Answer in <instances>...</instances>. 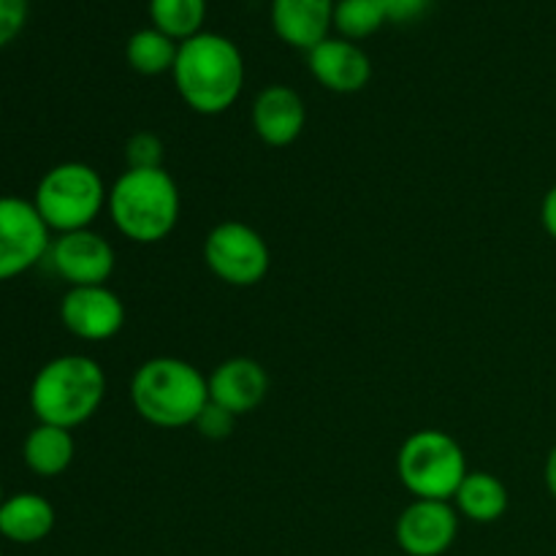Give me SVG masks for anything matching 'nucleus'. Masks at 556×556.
<instances>
[{
	"label": "nucleus",
	"instance_id": "nucleus-1",
	"mask_svg": "<svg viewBox=\"0 0 556 556\" xmlns=\"http://www.w3.org/2000/svg\"><path fill=\"white\" fill-rule=\"evenodd\" d=\"M172 76L179 98L195 114L212 117L228 112L242 96L244 58L231 38L204 30L179 43Z\"/></svg>",
	"mask_w": 556,
	"mask_h": 556
},
{
	"label": "nucleus",
	"instance_id": "nucleus-2",
	"mask_svg": "<svg viewBox=\"0 0 556 556\" xmlns=\"http://www.w3.org/2000/svg\"><path fill=\"white\" fill-rule=\"evenodd\" d=\"M114 228L136 244H155L172 237L179 223V188L166 168H125L109 188Z\"/></svg>",
	"mask_w": 556,
	"mask_h": 556
},
{
	"label": "nucleus",
	"instance_id": "nucleus-3",
	"mask_svg": "<svg viewBox=\"0 0 556 556\" xmlns=\"http://www.w3.org/2000/svg\"><path fill=\"white\" fill-rule=\"evenodd\" d=\"M130 402L152 427H193L210 402V383L204 372L185 358L157 356L136 369L130 380Z\"/></svg>",
	"mask_w": 556,
	"mask_h": 556
},
{
	"label": "nucleus",
	"instance_id": "nucleus-4",
	"mask_svg": "<svg viewBox=\"0 0 556 556\" xmlns=\"http://www.w3.org/2000/svg\"><path fill=\"white\" fill-rule=\"evenodd\" d=\"M106 396V372L90 356H58L30 383V410L38 424L74 429L90 421Z\"/></svg>",
	"mask_w": 556,
	"mask_h": 556
},
{
	"label": "nucleus",
	"instance_id": "nucleus-5",
	"mask_svg": "<svg viewBox=\"0 0 556 556\" xmlns=\"http://www.w3.org/2000/svg\"><path fill=\"white\" fill-rule=\"evenodd\" d=\"M467 472L465 451L443 429H418L396 456V476L416 500L451 503Z\"/></svg>",
	"mask_w": 556,
	"mask_h": 556
},
{
	"label": "nucleus",
	"instance_id": "nucleus-6",
	"mask_svg": "<svg viewBox=\"0 0 556 556\" xmlns=\"http://www.w3.org/2000/svg\"><path fill=\"white\" fill-rule=\"evenodd\" d=\"M109 190L101 174L79 161L49 168L38 182L33 204L49 226V231L71 233L90 228V223L106 206Z\"/></svg>",
	"mask_w": 556,
	"mask_h": 556
},
{
	"label": "nucleus",
	"instance_id": "nucleus-7",
	"mask_svg": "<svg viewBox=\"0 0 556 556\" xmlns=\"http://www.w3.org/2000/svg\"><path fill=\"white\" fill-rule=\"evenodd\" d=\"M204 261L212 275L233 288L258 286L271 264L266 239L239 220L217 223L204 239Z\"/></svg>",
	"mask_w": 556,
	"mask_h": 556
},
{
	"label": "nucleus",
	"instance_id": "nucleus-8",
	"mask_svg": "<svg viewBox=\"0 0 556 556\" xmlns=\"http://www.w3.org/2000/svg\"><path fill=\"white\" fill-rule=\"evenodd\" d=\"M49 248V226L36 204L16 195H0V282L25 275Z\"/></svg>",
	"mask_w": 556,
	"mask_h": 556
},
{
	"label": "nucleus",
	"instance_id": "nucleus-9",
	"mask_svg": "<svg viewBox=\"0 0 556 556\" xmlns=\"http://www.w3.org/2000/svg\"><path fill=\"white\" fill-rule=\"evenodd\" d=\"M49 258H52L54 271L71 288L106 286L114 264H117L112 244L101 233L90 231V228L60 233L52 248H49Z\"/></svg>",
	"mask_w": 556,
	"mask_h": 556
},
{
	"label": "nucleus",
	"instance_id": "nucleus-10",
	"mask_svg": "<svg viewBox=\"0 0 556 556\" xmlns=\"http://www.w3.org/2000/svg\"><path fill=\"white\" fill-rule=\"evenodd\" d=\"M60 320L79 340L103 342L123 331L125 304L106 286L71 288L60 302Z\"/></svg>",
	"mask_w": 556,
	"mask_h": 556
},
{
	"label": "nucleus",
	"instance_id": "nucleus-11",
	"mask_svg": "<svg viewBox=\"0 0 556 556\" xmlns=\"http://www.w3.org/2000/svg\"><path fill=\"white\" fill-rule=\"evenodd\" d=\"M459 532V516L443 500H413L396 519V543L410 556H440Z\"/></svg>",
	"mask_w": 556,
	"mask_h": 556
},
{
	"label": "nucleus",
	"instance_id": "nucleus-12",
	"mask_svg": "<svg viewBox=\"0 0 556 556\" xmlns=\"http://www.w3.org/2000/svg\"><path fill=\"white\" fill-rule=\"evenodd\" d=\"M309 74L315 76L320 87L340 96H351V92L364 90L372 79V63L369 54L358 47L356 41L348 38H326L318 47L307 52Z\"/></svg>",
	"mask_w": 556,
	"mask_h": 556
},
{
	"label": "nucleus",
	"instance_id": "nucleus-13",
	"mask_svg": "<svg viewBox=\"0 0 556 556\" xmlns=\"http://www.w3.org/2000/svg\"><path fill=\"white\" fill-rule=\"evenodd\" d=\"M253 130L264 144L288 147L302 136L307 123V106L302 96L288 85H269L253 101Z\"/></svg>",
	"mask_w": 556,
	"mask_h": 556
},
{
	"label": "nucleus",
	"instance_id": "nucleus-14",
	"mask_svg": "<svg viewBox=\"0 0 556 556\" xmlns=\"http://www.w3.org/2000/svg\"><path fill=\"white\" fill-rule=\"evenodd\" d=\"M206 383H210V400L231 410L237 418L253 413L269 394V375L255 358L248 356L226 358L217 364Z\"/></svg>",
	"mask_w": 556,
	"mask_h": 556
},
{
	"label": "nucleus",
	"instance_id": "nucleus-15",
	"mask_svg": "<svg viewBox=\"0 0 556 556\" xmlns=\"http://www.w3.org/2000/svg\"><path fill=\"white\" fill-rule=\"evenodd\" d=\"M334 3L337 0H271V30L288 47L309 52L329 38Z\"/></svg>",
	"mask_w": 556,
	"mask_h": 556
},
{
	"label": "nucleus",
	"instance_id": "nucleus-16",
	"mask_svg": "<svg viewBox=\"0 0 556 556\" xmlns=\"http://www.w3.org/2000/svg\"><path fill=\"white\" fill-rule=\"evenodd\" d=\"M54 530V508L47 497L33 492L14 494L0 505V535L20 546L43 541Z\"/></svg>",
	"mask_w": 556,
	"mask_h": 556
},
{
	"label": "nucleus",
	"instance_id": "nucleus-17",
	"mask_svg": "<svg viewBox=\"0 0 556 556\" xmlns=\"http://www.w3.org/2000/svg\"><path fill=\"white\" fill-rule=\"evenodd\" d=\"M74 454L76 443L71 438V429L52 427V424H38L22 445L25 465L41 478L63 476L74 462Z\"/></svg>",
	"mask_w": 556,
	"mask_h": 556
},
{
	"label": "nucleus",
	"instance_id": "nucleus-18",
	"mask_svg": "<svg viewBox=\"0 0 556 556\" xmlns=\"http://www.w3.org/2000/svg\"><path fill=\"white\" fill-rule=\"evenodd\" d=\"M456 510L465 519L478 521V525H492V521L503 519L508 510V489L492 472H467L462 486L454 494Z\"/></svg>",
	"mask_w": 556,
	"mask_h": 556
},
{
	"label": "nucleus",
	"instance_id": "nucleus-19",
	"mask_svg": "<svg viewBox=\"0 0 556 556\" xmlns=\"http://www.w3.org/2000/svg\"><path fill=\"white\" fill-rule=\"evenodd\" d=\"M179 43L157 27H141L125 43V60L141 76H161L174 71Z\"/></svg>",
	"mask_w": 556,
	"mask_h": 556
},
{
	"label": "nucleus",
	"instance_id": "nucleus-20",
	"mask_svg": "<svg viewBox=\"0 0 556 556\" xmlns=\"http://www.w3.org/2000/svg\"><path fill=\"white\" fill-rule=\"evenodd\" d=\"M147 11H150L152 27L166 33L177 43L204 33L206 0H150Z\"/></svg>",
	"mask_w": 556,
	"mask_h": 556
},
{
	"label": "nucleus",
	"instance_id": "nucleus-21",
	"mask_svg": "<svg viewBox=\"0 0 556 556\" xmlns=\"http://www.w3.org/2000/svg\"><path fill=\"white\" fill-rule=\"evenodd\" d=\"M389 22L380 0H337L334 3V30L348 41H362L375 36Z\"/></svg>",
	"mask_w": 556,
	"mask_h": 556
},
{
	"label": "nucleus",
	"instance_id": "nucleus-22",
	"mask_svg": "<svg viewBox=\"0 0 556 556\" xmlns=\"http://www.w3.org/2000/svg\"><path fill=\"white\" fill-rule=\"evenodd\" d=\"M163 157H166V147H163L161 136L152 130H139L125 144L128 168H163Z\"/></svg>",
	"mask_w": 556,
	"mask_h": 556
},
{
	"label": "nucleus",
	"instance_id": "nucleus-23",
	"mask_svg": "<svg viewBox=\"0 0 556 556\" xmlns=\"http://www.w3.org/2000/svg\"><path fill=\"white\" fill-rule=\"evenodd\" d=\"M233 424H237V416H233L231 410H226V407L215 405V402L210 400L204 405V410L199 413V418H195L193 427L199 429L201 438H206V440H226V438H231Z\"/></svg>",
	"mask_w": 556,
	"mask_h": 556
},
{
	"label": "nucleus",
	"instance_id": "nucleus-24",
	"mask_svg": "<svg viewBox=\"0 0 556 556\" xmlns=\"http://www.w3.org/2000/svg\"><path fill=\"white\" fill-rule=\"evenodd\" d=\"M27 22V0H0V47L14 41Z\"/></svg>",
	"mask_w": 556,
	"mask_h": 556
},
{
	"label": "nucleus",
	"instance_id": "nucleus-25",
	"mask_svg": "<svg viewBox=\"0 0 556 556\" xmlns=\"http://www.w3.org/2000/svg\"><path fill=\"white\" fill-rule=\"evenodd\" d=\"M380 3H383L389 22L405 25V22L421 20L429 11V5H432V0H380Z\"/></svg>",
	"mask_w": 556,
	"mask_h": 556
},
{
	"label": "nucleus",
	"instance_id": "nucleus-26",
	"mask_svg": "<svg viewBox=\"0 0 556 556\" xmlns=\"http://www.w3.org/2000/svg\"><path fill=\"white\" fill-rule=\"evenodd\" d=\"M541 223L546 228V233L552 239H556V185L543 195V204H541Z\"/></svg>",
	"mask_w": 556,
	"mask_h": 556
},
{
	"label": "nucleus",
	"instance_id": "nucleus-27",
	"mask_svg": "<svg viewBox=\"0 0 556 556\" xmlns=\"http://www.w3.org/2000/svg\"><path fill=\"white\" fill-rule=\"evenodd\" d=\"M543 478H546L548 494H552V497L556 500V445L552 448V454H548L546 470H543Z\"/></svg>",
	"mask_w": 556,
	"mask_h": 556
},
{
	"label": "nucleus",
	"instance_id": "nucleus-28",
	"mask_svg": "<svg viewBox=\"0 0 556 556\" xmlns=\"http://www.w3.org/2000/svg\"><path fill=\"white\" fill-rule=\"evenodd\" d=\"M0 505H3V489H0Z\"/></svg>",
	"mask_w": 556,
	"mask_h": 556
},
{
	"label": "nucleus",
	"instance_id": "nucleus-29",
	"mask_svg": "<svg viewBox=\"0 0 556 556\" xmlns=\"http://www.w3.org/2000/svg\"><path fill=\"white\" fill-rule=\"evenodd\" d=\"M0 556H3V552H0Z\"/></svg>",
	"mask_w": 556,
	"mask_h": 556
}]
</instances>
